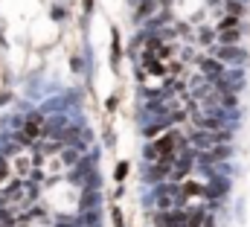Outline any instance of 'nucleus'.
I'll use <instances>...</instances> for the list:
<instances>
[{
    "mask_svg": "<svg viewBox=\"0 0 250 227\" xmlns=\"http://www.w3.org/2000/svg\"><path fill=\"white\" fill-rule=\"evenodd\" d=\"M227 192H230V181H227V178H221V175H218V178L212 175V178H209V183H207V201H221Z\"/></svg>",
    "mask_w": 250,
    "mask_h": 227,
    "instance_id": "obj_5",
    "label": "nucleus"
},
{
    "mask_svg": "<svg viewBox=\"0 0 250 227\" xmlns=\"http://www.w3.org/2000/svg\"><path fill=\"white\" fill-rule=\"evenodd\" d=\"M111 222H114V227H125V216L120 207H111Z\"/></svg>",
    "mask_w": 250,
    "mask_h": 227,
    "instance_id": "obj_18",
    "label": "nucleus"
},
{
    "mask_svg": "<svg viewBox=\"0 0 250 227\" xmlns=\"http://www.w3.org/2000/svg\"><path fill=\"white\" fill-rule=\"evenodd\" d=\"M157 9H160V0H140V3L134 6V21H137V23H146L148 18L157 15Z\"/></svg>",
    "mask_w": 250,
    "mask_h": 227,
    "instance_id": "obj_6",
    "label": "nucleus"
},
{
    "mask_svg": "<svg viewBox=\"0 0 250 227\" xmlns=\"http://www.w3.org/2000/svg\"><path fill=\"white\" fill-rule=\"evenodd\" d=\"M242 3H250V0H242Z\"/></svg>",
    "mask_w": 250,
    "mask_h": 227,
    "instance_id": "obj_26",
    "label": "nucleus"
},
{
    "mask_svg": "<svg viewBox=\"0 0 250 227\" xmlns=\"http://www.w3.org/2000/svg\"><path fill=\"white\" fill-rule=\"evenodd\" d=\"M181 73H184V61H175V64H169V76H172V79H178Z\"/></svg>",
    "mask_w": 250,
    "mask_h": 227,
    "instance_id": "obj_19",
    "label": "nucleus"
},
{
    "mask_svg": "<svg viewBox=\"0 0 250 227\" xmlns=\"http://www.w3.org/2000/svg\"><path fill=\"white\" fill-rule=\"evenodd\" d=\"M120 61H123V35L120 26H111V67L120 70Z\"/></svg>",
    "mask_w": 250,
    "mask_h": 227,
    "instance_id": "obj_8",
    "label": "nucleus"
},
{
    "mask_svg": "<svg viewBox=\"0 0 250 227\" xmlns=\"http://www.w3.org/2000/svg\"><path fill=\"white\" fill-rule=\"evenodd\" d=\"M209 53L215 58H221V61H227V64H245L250 58V53L245 50V47H239V44H212L209 47Z\"/></svg>",
    "mask_w": 250,
    "mask_h": 227,
    "instance_id": "obj_2",
    "label": "nucleus"
},
{
    "mask_svg": "<svg viewBox=\"0 0 250 227\" xmlns=\"http://www.w3.org/2000/svg\"><path fill=\"white\" fill-rule=\"evenodd\" d=\"M184 195L187 198H207V183H198V181H184Z\"/></svg>",
    "mask_w": 250,
    "mask_h": 227,
    "instance_id": "obj_11",
    "label": "nucleus"
},
{
    "mask_svg": "<svg viewBox=\"0 0 250 227\" xmlns=\"http://www.w3.org/2000/svg\"><path fill=\"white\" fill-rule=\"evenodd\" d=\"M218 44H242V26H236V29H221L218 32Z\"/></svg>",
    "mask_w": 250,
    "mask_h": 227,
    "instance_id": "obj_10",
    "label": "nucleus"
},
{
    "mask_svg": "<svg viewBox=\"0 0 250 227\" xmlns=\"http://www.w3.org/2000/svg\"><path fill=\"white\" fill-rule=\"evenodd\" d=\"M6 102H12V93H0V105H6Z\"/></svg>",
    "mask_w": 250,
    "mask_h": 227,
    "instance_id": "obj_23",
    "label": "nucleus"
},
{
    "mask_svg": "<svg viewBox=\"0 0 250 227\" xmlns=\"http://www.w3.org/2000/svg\"><path fill=\"white\" fill-rule=\"evenodd\" d=\"M50 18H53L56 23H62V21H67V9H64V6H50Z\"/></svg>",
    "mask_w": 250,
    "mask_h": 227,
    "instance_id": "obj_17",
    "label": "nucleus"
},
{
    "mask_svg": "<svg viewBox=\"0 0 250 227\" xmlns=\"http://www.w3.org/2000/svg\"><path fill=\"white\" fill-rule=\"evenodd\" d=\"M169 125H172L169 119H148V122L140 128V134H143V140H157V137H160Z\"/></svg>",
    "mask_w": 250,
    "mask_h": 227,
    "instance_id": "obj_7",
    "label": "nucleus"
},
{
    "mask_svg": "<svg viewBox=\"0 0 250 227\" xmlns=\"http://www.w3.org/2000/svg\"><path fill=\"white\" fill-rule=\"evenodd\" d=\"M195 64H198V70H201L204 76H209V79H218V76H227V61H221V58H215L212 53H209V56H198V58H195Z\"/></svg>",
    "mask_w": 250,
    "mask_h": 227,
    "instance_id": "obj_3",
    "label": "nucleus"
},
{
    "mask_svg": "<svg viewBox=\"0 0 250 227\" xmlns=\"http://www.w3.org/2000/svg\"><path fill=\"white\" fill-rule=\"evenodd\" d=\"M70 70H73V73H84V70H87L84 58L82 56H70Z\"/></svg>",
    "mask_w": 250,
    "mask_h": 227,
    "instance_id": "obj_16",
    "label": "nucleus"
},
{
    "mask_svg": "<svg viewBox=\"0 0 250 227\" xmlns=\"http://www.w3.org/2000/svg\"><path fill=\"white\" fill-rule=\"evenodd\" d=\"M0 207H3V198H0Z\"/></svg>",
    "mask_w": 250,
    "mask_h": 227,
    "instance_id": "obj_25",
    "label": "nucleus"
},
{
    "mask_svg": "<svg viewBox=\"0 0 250 227\" xmlns=\"http://www.w3.org/2000/svg\"><path fill=\"white\" fill-rule=\"evenodd\" d=\"M209 3H227V0H209Z\"/></svg>",
    "mask_w": 250,
    "mask_h": 227,
    "instance_id": "obj_24",
    "label": "nucleus"
},
{
    "mask_svg": "<svg viewBox=\"0 0 250 227\" xmlns=\"http://www.w3.org/2000/svg\"><path fill=\"white\" fill-rule=\"evenodd\" d=\"M128 172H131V163H128V160H120V163L114 166V181H117V183H125Z\"/></svg>",
    "mask_w": 250,
    "mask_h": 227,
    "instance_id": "obj_14",
    "label": "nucleus"
},
{
    "mask_svg": "<svg viewBox=\"0 0 250 227\" xmlns=\"http://www.w3.org/2000/svg\"><path fill=\"white\" fill-rule=\"evenodd\" d=\"M99 198H102V192H99V189H82V204H79V213H82V210H93V207L99 204Z\"/></svg>",
    "mask_w": 250,
    "mask_h": 227,
    "instance_id": "obj_9",
    "label": "nucleus"
},
{
    "mask_svg": "<svg viewBox=\"0 0 250 227\" xmlns=\"http://www.w3.org/2000/svg\"><path fill=\"white\" fill-rule=\"evenodd\" d=\"M189 143L195 149H212L218 143H233V128H221V131H212V128H195L189 131Z\"/></svg>",
    "mask_w": 250,
    "mask_h": 227,
    "instance_id": "obj_1",
    "label": "nucleus"
},
{
    "mask_svg": "<svg viewBox=\"0 0 250 227\" xmlns=\"http://www.w3.org/2000/svg\"><path fill=\"white\" fill-rule=\"evenodd\" d=\"M117 102H120V96H108V102H105V105H108V108H105V111H117Z\"/></svg>",
    "mask_w": 250,
    "mask_h": 227,
    "instance_id": "obj_20",
    "label": "nucleus"
},
{
    "mask_svg": "<svg viewBox=\"0 0 250 227\" xmlns=\"http://www.w3.org/2000/svg\"><path fill=\"white\" fill-rule=\"evenodd\" d=\"M224 6H227V12H233V15H239V18L248 12V3H242V0H227Z\"/></svg>",
    "mask_w": 250,
    "mask_h": 227,
    "instance_id": "obj_15",
    "label": "nucleus"
},
{
    "mask_svg": "<svg viewBox=\"0 0 250 227\" xmlns=\"http://www.w3.org/2000/svg\"><path fill=\"white\" fill-rule=\"evenodd\" d=\"M215 35H218V29H201L195 41H198V44H204V47H212V44H215Z\"/></svg>",
    "mask_w": 250,
    "mask_h": 227,
    "instance_id": "obj_13",
    "label": "nucleus"
},
{
    "mask_svg": "<svg viewBox=\"0 0 250 227\" xmlns=\"http://www.w3.org/2000/svg\"><path fill=\"white\" fill-rule=\"evenodd\" d=\"M140 67H143L148 76H169V64H166V58L154 56V53H140Z\"/></svg>",
    "mask_w": 250,
    "mask_h": 227,
    "instance_id": "obj_4",
    "label": "nucleus"
},
{
    "mask_svg": "<svg viewBox=\"0 0 250 227\" xmlns=\"http://www.w3.org/2000/svg\"><path fill=\"white\" fill-rule=\"evenodd\" d=\"M236 26H242V18H239V15H233V12H227V15L218 21V26H215V29L221 32V29H236Z\"/></svg>",
    "mask_w": 250,
    "mask_h": 227,
    "instance_id": "obj_12",
    "label": "nucleus"
},
{
    "mask_svg": "<svg viewBox=\"0 0 250 227\" xmlns=\"http://www.w3.org/2000/svg\"><path fill=\"white\" fill-rule=\"evenodd\" d=\"M82 9H84V15H93V0H82Z\"/></svg>",
    "mask_w": 250,
    "mask_h": 227,
    "instance_id": "obj_21",
    "label": "nucleus"
},
{
    "mask_svg": "<svg viewBox=\"0 0 250 227\" xmlns=\"http://www.w3.org/2000/svg\"><path fill=\"white\" fill-rule=\"evenodd\" d=\"M117 143V137H114V131H105V146H114Z\"/></svg>",
    "mask_w": 250,
    "mask_h": 227,
    "instance_id": "obj_22",
    "label": "nucleus"
}]
</instances>
